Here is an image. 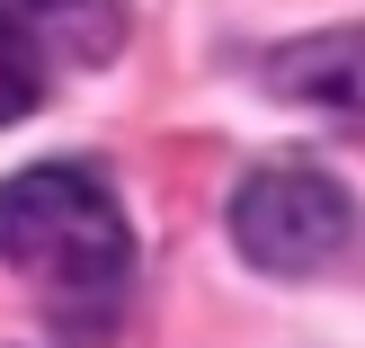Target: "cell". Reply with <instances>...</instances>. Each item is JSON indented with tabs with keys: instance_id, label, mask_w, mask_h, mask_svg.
I'll use <instances>...</instances> for the list:
<instances>
[{
	"instance_id": "obj_2",
	"label": "cell",
	"mask_w": 365,
	"mask_h": 348,
	"mask_svg": "<svg viewBox=\"0 0 365 348\" xmlns=\"http://www.w3.org/2000/svg\"><path fill=\"white\" fill-rule=\"evenodd\" d=\"M356 206L330 170H303V161H277V170H250L241 197H232V242H241L250 268L267 277H312L348 250Z\"/></svg>"
},
{
	"instance_id": "obj_3",
	"label": "cell",
	"mask_w": 365,
	"mask_h": 348,
	"mask_svg": "<svg viewBox=\"0 0 365 348\" xmlns=\"http://www.w3.org/2000/svg\"><path fill=\"white\" fill-rule=\"evenodd\" d=\"M267 89L294 107H321L339 125H365V27H321L267 54Z\"/></svg>"
},
{
	"instance_id": "obj_1",
	"label": "cell",
	"mask_w": 365,
	"mask_h": 348,
	"mask_svg": "<svg viewBox=\"0 0 365 348\" xmlns=\"http://www.w3.org/2000/svg\"><path fill=\"white\" fill-rule=\"evenodd\" d=\"M0 259L53 304V322L98 331L134 277V232L98 170L36 161V170L0 179Z\"/></svg>"
},
{
	"instance_id": "obj_4",
	"label": "cell",
	"mask_w": 365,
	"mask_h": 348,
	"mask_svg": "<svg viewBox=\"0 0 365 348\" xmlns=\"http://www.w3.org/2000/svg\"><path fill=\"white\" fill-rule=\"evenodd\" d=\"M0 18L36 45V63H116L125 45L116 0H0Z\"/></svg>"
},
{
	"instance_id": "obj_5",
	"label": "cell",
	"mask_w": 365,
	"mask_h": 348,
	"mask_svg": "<svg viewBox=\"0 0 365 348\" xmlns=\"http://www.w3.org/2000/svg\"><path fill=\"white\" fill-rule=\"evenodd\" d=\"M36 99H45V63H36V45L9 27V18H0V125L27 116Z\"/></svg>"
}]
</instances>
